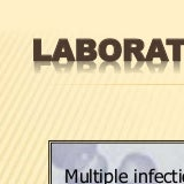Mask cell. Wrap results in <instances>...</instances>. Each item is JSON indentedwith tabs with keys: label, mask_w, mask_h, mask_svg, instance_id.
I'll return each instance as SVG.
<instances>
[{
	"label": "cell",
	"mask_w": 184,
	"mask_h": 184,
	"mask_svg": "<svg viewBox=\"0 0 184 184\" xmlns=\"http://www.w3.org/2000/svg\"><path fill=\"white\" fill-rule=\"evenodd\" d=\"M156 167L153 161L143 156H127L117 169L116 184H154Z\"/></svg>",
	"instance_id": "6da1fadb"
},
{
	"label": "cell",
	"mask_w": 184,
	"mask_h": 184,
	"mask_svg": "<svg viewBox=\"0 0 184 184\" xmlns=\"http://www.w3.org/2000/svg\"><path fill=\"white\" fill-rule=\"evenodd\" d=\"M106 170V161L93 152L66 170V181L67 184H103Z\"/></svg>",
	"instance_id": "7a4b0ae2"
},
{
	"label": "cell",
	"mask_w": 184,
	"mask_h": 184,
	"mask_svg": "<svg viewBox=\"0 0 184 184\" xmlns=\"http://www.w3.org/2000/svg\"><path fill=\"white\" fill-rule=\"evenodd\" d=\"M145 43L137 38H126L123 42V58L124 67L127 71H137L146 62V55H144L143 50Z\"/></svg>",
	"instance_id": "3957f363"
},
{
	"label": "cell",
	"mask_w": 184,
	"mask_h": 184,
	"mask_svg": "<svg viewBox=\"0 0 184 184\" xmlns=\"http://www.w3.org/2000/svg\"><path fill=\"white\" fill-rule=\"evenodd\" d=\"M76 62L79 69H84L85 66L95 67V61L98 55V46L91 38H78L76 40Z\"/></svg>",
	"instance_id": "277c9868"
},
{
	"label": "cell",
	"mask_w": 184,
	"mask_h": 184,
	"mask_svg": "<svg viewBox=\"0 0 184 184\" xmlns=\"http://www.w3.org/2000/svg\"><path fill=\"white\" fill-rule=\"evenodd\" d=\"M169 62V58L160 38L153 39L146 53V65L152 71H162Z\"/></svg>",
	"instance_id": "5b68a950"
},
{
	"label": "cell",
	"mask_w": 184,
	"mask_h": 184,
	"mask_svg": "<svg viewBox=\"0 0 184 184\" xmlns=\"http://www.w3.org/2000/svg\"><path fill=\"white\" fill-rule=\"evenodd\" d=\"M75 60L76 56L73 54V50L70 47L68 39L66 38L59 39L54 53L52 55V62L54 64L55 68L67 70L73 66Z\"/></svg>",
	"instance_id": "8992f818"
},
{
	"label": "cell",
	"mask_w": 184,
	"mask_h": 184,
	"mask_svg": "<svg viewBox=\"0 0 184 184\" xmlns=\"http://www.w3.org/2000/svg\"><path fill=\"white\" fill-rule=\"evenodd\" d=\"M122 52H123L122 45L114 38H106L98 45V55L107 65L116 62L122 55Z\"/></svg>",
	"instance_id": "52a82bcc"
},
{
	"label": "cell",
	"mask_w": 184,
	"mask_h": 184,
	"mask_svg": "<svg viewBox=\"0 0 184 184\" xmlns=\"http://www.w3.org/2000/svg\"><path fill=\"white\" fill-rule=\"evenodd\" d=\"M166 43L168 45H171L173 50V61L175 66H178L181 64V47L184 45V39H167Z\"/></svg>",
	"instance_id": "ba28073f"
}]
</instances>
